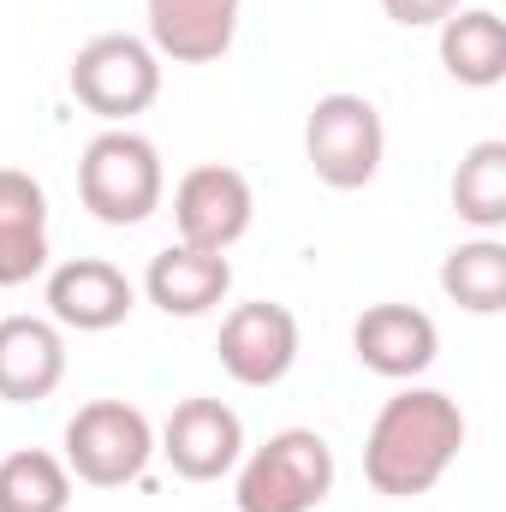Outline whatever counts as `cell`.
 Instances as JSON below:
<instances>
[{
  "mask_svg": "<svg viewBox=\"0 0 506 512\" xmlns=\"http://www.w3.org/2000/svg\"><path fill=\"white\" fill-rule=\"evenodd\" d=\"M465 447V411L441 387H399L364 435V477L387 501L429 495Z\"/></svg>",
  "mask_w": 506,
  "mask_h": 512,
  "instance_id": "cell-1",
  "label": "cell"
},
{
  "mask_svg": "<svg viewBox=\"0 0 506 512\" xmlns=\"http://www.w3.org/2000/svg\"><path fill=\"white\" fill-rule=\"evenodd\" d=\"M167 197V167L161 149L131 126L96 131L78 155V203L102 227H143Z\"/></svg>",
  "mask_w": 506,
  "mask_h": 512,
  "instance_id": "cell-2",
  "label": "cell"
},
{
  "mask_svg": "<svg viewBox=\"0 0 506 512\" xmlns=\"http://www.w3.org/2000/svg\"><path fill=\"white\" fill-rule=\"evenodd\" d=\"M334 447L316 429H280L239 459V512H316L334 495Z\"/></svg>",
  "mask_w": 506,
  "mask_h": 512,
  "instance_id": "cell-3",
  "label": "cell"
},
{
  "mask_svg": "<svg viewBox=\"0 0 506 512\" xmlns=\"http://www.w3.org/2000/svg\"><path fill=\"white\" fill-rule=\"evenodd\" d=\"M304 161L328 191H364L387 161V126L381 108L358 90H328L316 96L304 120Z\"/></svg>",
  "mask_w": 506,
  "mask_h": 512,
  "instance_id": "cell-4",
  "label": "cell"
},
{
  "mask_svg": "<svg viewBox=\"0 0 506 512\" xmlns=\"http://www.w3.org/2000/svg\"><path fill=\"white\" fill-rule=\"evenodd\" d=\"M66 84H72L78 108H90L96 120L131 126L161 96V54L143 36H131V30H108V36H90L72 54Z\"/></svg>",
  "mask_w": 506,
  "mask_h": 512,
  "instance_id": "cell-5",
  "label": "cell"
},
{
  "mask_svg": "<svg viewBox=\"0 0 506 512\" xmlns=\"http://www.w3.org/2000/svg\"><path fill=\"white\" fill-rule=\"evenodd\" d=\"M66 471L90 489H126L155 459V429L126 399H90L66 417Z\"/></svg>",
  "mask_w": 506,
  "mask_h": 512,
  "instance_id": "cell-6",
  "label": "cell"
},
{
  "mask_svg": "<svg viewBox=\"0 0 506 512\" xmlns=\"http://www.w3.org/2000/svg\"><path fill=\"white\" fill-rule=\"evenodd\" d=\"M251 221H256V191L239 167L203 161L173 185V227H179V245H191V251L227 256L251 233Z\"/></svg>",
  "mask_w": 506,
  "mask_h": 512,
  "instance_id": "cell-7",
  "label": "cell"
},
{
  "mask_svg": "<svg viewBox=\"0 0 506 512\" xmlns=\"http://www.w3.org/2000/svg\"><path fill=\"white\" fill-rule=\"evenodd\" d=\"M155 453H161L185 483H221V477L239 471V459H245V423H239V411H233L227 399L197 393V399H179V405H173V417L161 423Z\"/></svg>",
  "mask_w": 506,
  "mask_h": 512,
  "instance_id": "cell-8",
  "label": "cell"
},
{
  "mask_svg": "<svg viewBox=\"0 0 506 512\" xmlns=\"http://www.w3.org/2000/svg\"><path fill=\"white\" fill-rule=\"evenodd\" d=\"M221 370L239 387H274L292 376L298 364V316L274 298H251V304H233L227 322H221Z\"/></svg>",
  "mask_w": 506,
  "mask_h": 512,
  "instance_id": "cell-9",
  "label": "cell"
},
{
  "mask_svg": "<svg viewBox=\"0 0 506 512\" xmlns=\"http://www.w3.org/2000/svg\"><path fill=\"white\" fill-rule=\"evenodd\" d=\"M131 310H137V286L108 256H72L48 268V322L78 328V334H108Z\"/></svg>",
  "mask_w": 506,
  "mask_h": 512,
  "instance_id": "cell-10",
  "label": "cell"
},
{
  "mask_svg": "<svg viewBox=\"0 0 506 512\" xmlns=\"http://www.w3.org/2000/svg\"><path fill=\"white\" fill-rule=\"evenodd\" d=\"M352 352L370 376L387 382H417L435 352H441V328L429 310L417 304H370L358 322H352Z\"/></svg>",
  "mask_w": 506,
  "mask_h": 512,
  "instance_id": "cell-11",
  "label": "cell"
},
{
  "mask_svg": "<svg viewBox=\"0 0 506 512\" xmlns=\"http://www.w3.org/2000/svg\"><path fill=\"white\" fill-rule=\"evenodd\" d=\"M245 0H143L149 48L173 66H215L239 36Z\"/></svg>",
  "mask_w": 506,
  "mask_h": 512,
  "instance_id": "cell-12",
  "label": "cell"
},
{
  "mask_svg": "<svg viewBox=\"0 0 506 512\" xmlns=\"http://www.w3.org/2000/svg\"><path fill=\"white\" fill-rule=\"evenodd\" d=\"M66 382V334L48 316H0V399L36 405Z\"/></svg>",
  "mask_w": 506,
  "mask_h": 512,
  "instance_id": "cell-13",
  "label": "cell"
},
{
  "mask_svg": "<svg viewBox=\"0 0 506 512\" xmlns=\"http://www.w3.org/2000/svg\"><path fill=\"white\" fill-rule=\"evenodd\" d=\"M227 292H233V262L215 251L167 245L143 268V298L155 310H167V316H209Z\"/></svg>",
  "mask_w": 506,
  "mask_h": 512,
  "instance_id": "cell-14",
  "label": "cell"
},
{
  "mask_svg": "<svg viewBox=\"0 0 506 512\" xmlns=\"http://www.w3.org/2000/svg\"><path fill=\"white\" fill-rule=\"evenodd\" d=\"M48 268V191L24 167H0V286Z\"/></svg>",
  "mask_w": 506,
  "mask_h": 512,
  "instance_id": "cell-15",
  "label": "cell"
},
{
  "mask_svg": "<svg viewBox=\"0 0 506 512\" xmlns=\"http://www.w3.org/2000/svg\"><path fill=\"white\" fill-rule=\"evenodd\" d=\"M441 30V66L453 84L465 90H495L506 78V24L489 6H459L453 18L435 24Z\"/></svg>",
  "mask_w": 506,
  "mask_h": 512,
  "instance_id": "cell-16",
  "label": "cell"
},
{
  "mask_svg": "<svg viewBox=\"0 0 506 512\" xmlns=\"http://www.w3.org/2000/svg\"><path fill=\"white\" fill-rule=\"evenodd\" d=\"M441 292L471 310V316H501L506 310V245L495 233H477L441 256Z\"/></svg>",
  "mask_w": 506,
  "mask_h": 512,
  "instance_id": "cell-17",
  "label": "cell"
},
{
  "mask_svg": "<svg viewBox=\"0 0 506 512\" xmlns=\"http://www.w3.org/2000/svg\"><path fill=\"white\" fill-rule=\"evenodd\" d=\"M453 215L477 233H501L506 227V143L483 137L459 155L453 167Z\"/></svg>",
  "mask_w": 506,
  "mask_h": 512,
  "instance_id": "cell-18",
  "label": "cell"
},
{
  "mask_svg": "<svg viewBox=\"0 0 506 512\" xmlns=\"http://www.w3.org/2000/svg\"><path fill=\"white\" fill-rule=\"evenodd\" d=\"M72 507V471L60 453L18 447L0 459V512H66Z\"/></svg>",
  "mask_w": 506,
  "mask_h": 512,
  "instance_id": "cell-19",
  "label": "cell"
},
{
  "mask_svg": "<svg viewBox=\"0 0 506 512\" xmlns=\"http://www.w3.org/2000/svg\"><path fill=\"white\" fill-rule=\"evenodd\" d=\"M465 0H381V12L399 24V30H435L441 18H453Z\"/></svg>",
  "mask_w": 506,
  "mask_h": 512,
  "instance_id": "cell-20",
  "label": "cell"
}]
</instances>
